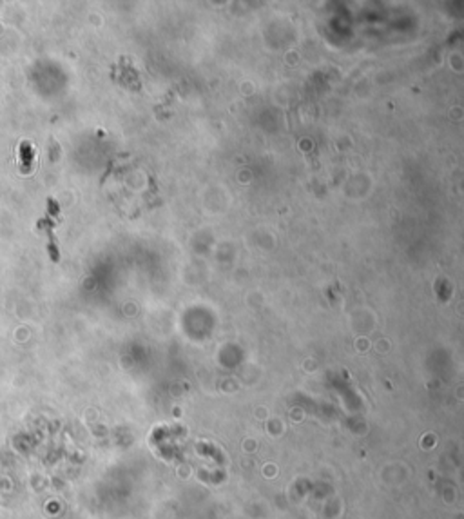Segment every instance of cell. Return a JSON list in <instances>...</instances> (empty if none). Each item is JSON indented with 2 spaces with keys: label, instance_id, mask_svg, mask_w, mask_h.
I'll list each match as a JSON object with an SVG mask.
<instances>
[{
  "label": "cell",
  "instance_id": "1",
  "mask_svg": "<svg viewBox=\"0 0 464 519\" xmlns=\"http://www.w3.org/2000/svg\"><path fill=\"white\" fill-rule=\"evenodd\" d=\"M20 153L24 154V160H26V164H24V171H29V167H31L29 160L33 158V151H31V145H29V144H22V145H20Z\"/></svg>",
  "mask_w": 464,
  "mask_h": 519
}]
</instances>
